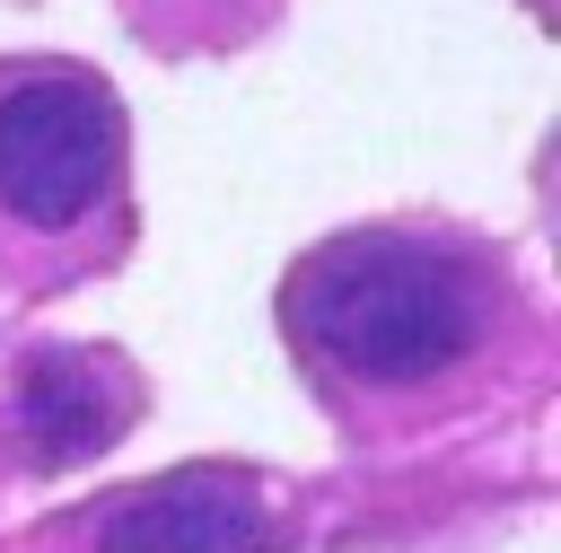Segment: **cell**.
<instances>
[{
    "mask_svg": "<svg viewBox=\"0 0 561 553\" xmlns=\"http://www.w3.org/2000/svg\"><path fill=\"white\" fill-rule=\"evenodd\" d=\"M114 9H123V26H131L149 53H167V61L237 53V44H254V35L280 18V0H114Z\"/></svg>",
    "mask_w": 561,
    "mask_h": 553,
    "instance_id": "5b68a950",
    "label": "cell"
},
{
    "mask_svg": "<svg viewBox=\"0 0 561 553\" xmlns=\"http://www.w3.org/2000/svg\"><path fill=\"white\" fill-rule=\"evenodd\" d=\"M149 413V377L114 342H26L0 395V439L26 474H61L105 456Z\"/></svg>",
    "mask_w": 561,
    "mask_h": 553,
    "instance_id": "277c9868",
    "label": "cell"
},
{
    "mask_svg": "<svg viewBox=\"0 0 561 553\" xmlns=\"http://www.w3.org/2000/svg\"><path fill=\"white\" fill-rule=\"evenodd\" d=\"M131 237V114L114 79L70 53H0V281L26 298L105 281Z\"/></svg>",
    "mask_w": 561,
    "mask_h": 553,
    "instance_id": "7a4b0ae2",
    "label": "cell"
},
{
    "mask_svg": "<svg viewBox=\"0 0 561 553\" xmlns=\"http://www.w3.org/2000/svg\"><path fill=\"white\" fill-rule=\"evenodd\" d=\"M307 492L245 456H193L70 509L53 553H298Z\"/></svg>",
    "mask_w": 561,
    "mask_h": 553,
    "instance_id": "3957f363",
    "label": "cell"
},
{
    "mask_svg": "<svg viewBox=\"0 0 561 553\" xmlns=\"http://www.w3.org/2000/svg\"><path fill=\"white\" fill-rule=\"evenodd\" d=\"M280 342L359 448H403L535 386L543 307L491 228L394 211L316 237L272 290Z\"/></svg>",
    "mask_w": 561,
    "mask_h": 553,
    "instance_id": "6da1fadb",
    "label": "cell"
}]
</instances>
